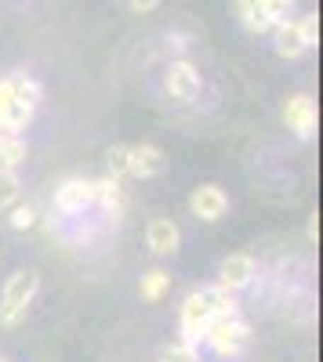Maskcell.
Listing matches in <instances>:
<instances>
[{"instance_id":"obj_1","label":"cell","mask_w":323,"mask_h":362,"mask_svg":"<svg viewBox=\"0 0 323 362\" xmlns=\"http://www.w3.org/2000/svg\"><path fill=\"white\" fill-rule=\"evenodd\" d=\"M40 290V272L37 268H18L15 276L4 283L0 293V326H18L33 305V297Z\"/></svg>"},{"instance_id":"obj_2","label":"cell","mask_w":323,"mask_h":362,"mask_svg":"<svg viewBox=\"0 0 323 362\" xmlns=\"http://www.w3.org/2000/svg\"><path fill=\"white\" fill-rule=\"evenodd\" d=\"M203 344H208L218 358H237L247 351L251 344V326L240 315H218L208 322V334H203Z\"/></svg>"},{"instance_id":"obj_3","label":"cell","mask_w":323,"mask_h":362,"mask_svg":"<svg viewBox=\"0 0 323 362\" xmlns=\"http://www.w3.org/2000/svg\"><path fill=\"white\" fill-rule=\"evenodd\" d=\"M287 15H290V0H237V18L254 37L269 33V29Z\"/></svg>"},{"instance_id":"obj_4","label":"cell","mask_w":323,"mask_h":362,"mask_svg":"<svg viewBox=\"0 0 323 362\" xmlns=\"http://www.w3.org/2000/svg\"><path fill=\"white\" fill-rule=\"evenodd\" d=\"M95 206V181L87 177H66L62 185L55 189V210L66 218H76V214H87Z\"/></svg>"},{"instance_id":"obj_5","label":"cell","mask_w":323,"mask_h":362,"mask_svg":"<svg viewBox=\"0 0 323 362\" xmlns=\"http://www.w3.org/2000/svg\"><path fill=\"white\" fill-rule=\"evenodd\" d=\"M164 87H167V95L174 102H193L200 95L203 80H200V69L189 62V58H174V62L167 66V73H164Z\"/></svg>"},{"instance_id":"obj_6","label":"cell","mask_w":323,"mask_h":362,"mask_svg":"<svg viewBox=\"0 0 323 362\" xmlns=\"http://www.w3.org/2000/svg\"><path fill=\"white\" fill-rule=\"evenodd\" d=\"M208 322H211L208 300H203L200 290H193V293L182 300V337H178V341L200 348V344H203V334H208Z\"/></svg>"},{"instance_id":"obj_7","label":"cell","mask_w":323,"mask_h":362,"mask_svg":"<svg viewBox=\"0 0 323 362\" xmlns=\"http://www.w3.org/2000/svg\"><path fill=\"white\" fill-rule=\"evenodd\" d=\"M258 276V264L251 254H229L222 264H218V286L229 290V293H240L254 283Z\"/></svg>"},{"instance_id":"obj_8","label":"cell","mask_w":323,"mask_h":362,"mask_svg":"<svg viewBox=\"0 0 323 362\" xmlns=\"http://www.w3.org/2000/svg\"><path fill=\"white\" fill-rule=\"evenodd\" d=\"M283 124L302 141H309L316 134V98L312 95H290L283 105Z\"/></svg>"},{"instance_id":"obj_9","label":"cell","mask_w":323,"mask_h":362,"mask_svg":"<svg viewBox=\"0 0 323 362\" xmlns=\"http://www.w3.org/2000/svg\"><path fill=\"white\" fill-rule=\"evenodd\" d=\"M189 210H193V218L215 225V221H222V218L229 214V196H225L218 185H200V189H193V196H189Z\"/></svg>"},{"instance_id":"obj_10","label":"cell","mask_w":323,"mask_h":362,"mask_svg":"<svg viewBox=\"0 0 323 362\" xmlns=\"http://www.w3.org/2000/svg\"><path fill=\"white\" fill-rule=\"evenodd\" d=\"M164 153L157 145H128V163H124V174L128 177H157L164 170Z\"/></svg>"},{"instance_id":"obj_11","label":"cell","mask_w":323,"mask_h":362,"mask_svg":"<svg viewBox=\"0 0 323 362\" xmlns=\"http://www.w3.org/2000/svg\"><path fill=\"white\" fill-rule=\"evenodd\" d=\"M145 243H149V250L157 257H171V254H178V247H182V232H178V225H174L171 218H153L149 228H145Z\"/></svg>"},{"instance_id":"obj_12","label":"cell","mask_w":323,"mask_h":362,"mask_svg":"<svg viewBox=\"0 0 323 362\" xmlns=\"http://www.w3.org/2000/svg\"><path fill=\"white\" fill-rule=\"evenodd\" d=\"M273 44H276V54L280 58H287V62H295V58H302L309 47H305V40H302V29H298V18H280L273 29Z\"/></svg>"},{"instance_id":"obj_13","label":"cell","mask_w":323,"mask_h":362,"mask_svg":"<svg viewBox=\"0 0 323 362\" xmlns=\"http://www.w3.org/2000/svg\"><path fill=\"white\" fill-rule=\"evenodd\" d=\"M95 203L102 206L106 218L120 221V218H124V185H120V177H116V174L98 177V181H95Z\"/></svg>"},{"instance_id":"obj_14","label":"cell","mask_w":323,"mask_h":362,"mask_svg":"<svg viewBox=\"0 0 323 362\" xmlns=\"http://www.w3.org/2000/svg\"><path fill=\"white\" fill-rule=\"evenodd\" d=\"M167 290H171V276H167L164 268L145 272V276H142V283H138V293H142V300H149V305H157V300H160Z\"/></svg>"},{"instance_id":"obj_15","label":"cell","mask_w":323,"mask_h":362,"mask_svg":"<svg viewBox=\"0 0 323 362\" xmlns=\"http://www.w3.org/2000/svg\"><path fill=\"white\" fill-rule=\"evenodd\" d=\"M200 293H203V300H208V308H211V319H218V315H240V305H237V297H232L229 290L208 286Z\"/></svg>"},{"instance_id":"obj_16","label":"cell","mask_w":323,"mask_h":362,"mask_svg":"<svg viewBox=\"0 0 323 362\" xmlns=\"http://www.w3.org/2000/svg\"><path fill=\"white\" fill-rule=\"evenodd\" d=\"M22 160H26V141L18 134H0V167L18 170Z\"/></svg>"},{"instance_id":"obj_17","label":"cell","mask_w":323,"mask_h":362,"mask_svg":"<svg viewBox=\"0 0 323 362\" xmlns=\"http://www.w3.org/2000/svg\"><path fill=\"white\" fill-rule=\"evenodd\" d=\"M18 196H22V181H18V174L0 167V210L15 206V203H18Z\"/></svg>"},{"instance_id":"obj_18","label":"cell","mask_w":323,"mask_h":362,"mask_svg":"<svg viewBox=\"0 0 323 362\" xmlns=\"http://www.w3.org/2000/svg\"><path fill=\"white\" fill-rule=\"evenodd\" d=\"M160 362H200V348H193L186 341H171L160 351Z\"/></svg>"},{"instance_id":"obj_19","label":"cell","mask_w":323,"mask_h":362,"mask_svg":"<svg viewBox=\"0 0 323 362\" xmlns=\"http://www.w3.org/2000/svg\"><path fill=\"white\" fill-rule=\"evenodd\" d=\"M8 225L15 228V232H26V228H33L37 225V210L33 206H11V218H8Z\"/></svg>"},{"instance_id":"obj_20","label":"cell","mask_w":323,"mask_h":362,"mask_svg":"<svg viewBox=\"0 0 323 362\" xmlns=\"http://www.w3.org/2000/svg\"><path fill=\"white\" fill-rule=\"evenodd\" d=\"M298 29H302L305 47L312 51V47L319 44V15H316V11H312V15H302V18H298Z\"/></svg>"},{"instance_id":"obj_21","label":"cell","mask_w":323,"mask_h":362,"mask_svg":"<svg viewBox=\"0 0 323 362\" xmlns=\"http://www.w3.org/2000/svg\"><path fill=\"white\" fill-rule=\"evenodd\" d=\"M124 163H128V145H113L109 148V170L116 177H124Z\"/></svg>"},{"instance_id":"obj_22","label":"cell","mask_w":323,"mask_h":362,"mask_svg":"<svg viewBox=\"0 0 323 362\" xmlns=\"http://www.w3.org/2000/svg\"><path fill=\"white\" fill-rule=\"evenodd\" d=\"M11 95H15V76H4L0 80V119H4V112L11 105Z\"/></svg>"},{"instance_id":"obj_23","label":"cell","mask_w":323,"mask_h":362,"mask_svg":"<svg viewBox=\"0 0 323 362\" xmlns=\"http://www.w3.org/2000/svg\"><path fill=\"white\" fill-rule=\"evenodd\" d=\"M124 4H128L135 15H149V11L160 8V0H124Z\"/></svg>"},{"instance_id":"obj_24","label":"cell","mask_w":323,"mask_h":362,"mask_svg":"<svg viewBox=\"0 0 323 362\" xmlns=\"http://www.w3.org/2000/svg\"><path fill=\"white\" fill-rule=\"evenodd\" d=\"M316 239H319V221L309 218V243H316Z\"/></svg>"},{"instance_id":"obj_25","label":"cell","mask_w":323,"mask_h":362,"mask_svg":"<svg viewBox=\"0 0 323 362\" xmlns=\"http://www.w3.org/2000/svg\"><path fill=\"white\" fill-rule=\"evenodd\" d=\"M0 362H4V358H0Z\"/></svg>"}]
</instances>
